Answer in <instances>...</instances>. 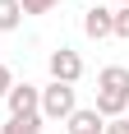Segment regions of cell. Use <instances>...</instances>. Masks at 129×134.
<instances>
[{
    "label": "cell",
    "mask_w": 129,
    "mask_h": 134,
    "mask_svg": "<svg viewBox=\"0 0 129 134\" xmlns=\"http://www.w3.org/2000/svg\"><path fill=\"white\" fill-rule=\"evenodd\" d=\"M92 111L102 120H115V116L129 111V69L125 65L97 69V102H92Z\"/></svg>",
    "instance_id": "1"
},
{
    "label": "cell",
    "mask_w": 129,
    "mask_h": 134,
    "mask_svg": "<svg viewBox=\"0 0 129 134\" xmlns=\"http://www.w3.org/2000/svg\"><path fill=\"white\" fill-rule=\"evenodd\" d=\"M78 107V88L74 83H46V88H42V120H69V111Z\"/></svg>",
    "instance_id": "2"
},
{
    "label": "cell",
    "mask_w": 129,
    "mask_h": 134,
    "mask_svg": "<svg viewBox=\"0 0 129 134\" xmlns=\"http://www.w3.org/2000/svg\"><path fill=\"white\" fill-rule=\"evenodd\" d=\"M46 69H51L55 83H78L83 79V55L69 51V46H55V51L46 55Z\"/></svg>",
    "instance_id": "3"
},
{
    "label": "cell",
    "mask_w": 129,
    "mask_h": 134,
    "mask_svg": "<svg viewBox=\"0 0 129 134\" xmlns=\"http://www.w3.org/2000/svg\"><path fill=\"white\" fill-rule=\"evenodd\" d=\"M5 107H9V116H42V88L37 83H14L9 93H5Z\"/></svg>",
    "instance_id": "4"
},
{
    "label": "cell",
    "mask_w": 129,
    "mask_h": 134,
    "mask_svg": "<svg viewBox=\"0 0 129 134\" xmlns=\"http://www.w3.org/2000/svg\"><path fill=\"white\" fill-rule=\"evenodd\" d=\"M111 14L115 9H106V5H88V9H83V32H88L92 42H106L111 37Z\"/></svg>",
    "instance_id": "5"
},
{
    "label": "cell",
    "mask_w": 129,
    "mask_h": 134,
    "mask_svg": "<svg viewBox=\"0 0 129 134\" xmlns=\"http://www.w3.org/2000/svg\"><path fill=\"white\" fill-rule=\"evenodd\" d=\"M64 130H69V134H106V120L92 107H74L69 120H64Z\"/></svg>",
    "instance_id": "6"
},
{
    "label": "cell",
    "mask_w": 129,
    "mask_h": 134,
    "mask_svg": "<svg viewBox=\"0 0 129 134\" xmlns=\"http://www.w3.org/2000/svg\"><path fill=\"white\" fill-rule=\"evenodd\" d=\"M42 116H9V120L0 125V134H42Z\"/></svg>",
    "instance_id": "7"
},
{
    "label": "cell",
    "mask_w": 129,
    "mask_h": 134,
    "mask_svg": "<svg viewBox=\"0 0 129 134\" xmlns=\"http://www.w3.org/2000/svg\"><path fill=\"white\" fill-rule=\"evenodd\" d=\"M23 28V9L19 0H0V32H19Z\"/></svg>",
    "instance_id": "8"
},
{
    "label": "cell",
    "mask_w": 129,
    "mask_h": 134,
    "mask_svg": "<svg viewBox=\"0 0 129 134\" xmlns=\"http://www.w3.org/2000/svg\"><path fill=\"white\" fill-rule=\"evenodd\" d=\"M111 37H120V42H129V5H120V9L111 14Z\"/></svg>",
    "instance_id": "9"
},
{
    "label": "cell",
    "mask_w": 129,
    "mask_h": 134,
    "mask_svg": "<svg viewBox=\"0 0 129 134\" xmlns=\"http://www.w3.org/2000/svg\"><path fill=\"white\" fill-rule=\"evenodd\" d=\"M55 5H60V0H19V9H23V19H28V14H51Z\"/></svg>",
    "instance_id": "10"
},
{
    "label": "cell",
    "mask_w": 129,
    "mask_h": 134,
    "mask_svg": "<svg viewBox=\"0 0 129 134\" xmlns=\"http://www.w3.org/2000/svg\"><path fill=\"white\" fill-rule=\"evenodd\" d=\"M9 88H14V74H9V65L0 60V102H5V93H9Z\"/></svg>",
    "instance_id": "11"
},
{
    "label": "cell",
    "mask_w": 129,
    "mask_h": 134,
    "mask_svg": "<svg viewBox=\"0 0 129 134\" xmlns=\"http://www.w3.org/2000/svg\"><path fill=\"white\" fill-rule=\"evenodd\" d=\"M106 134H129V116H115V120H106Z\"/></svg>",
    "instance_id": "12"
},
{
    "label": "cell",
    "mask_w": 129,
    "mask_h": 134,
    "mask_svg": "<svg viewBox=\"0 0 129 134\" xmlns=\"http://www.w3.org/2000/svg\"><path fill=\"white\" fill-rule=\"evenodd\" d=\"M120 5H129V0H120Z\"/></svg>",
    "instance_id": "13"
}]
</instances>
